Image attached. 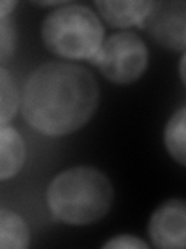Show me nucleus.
<instances>
[{"label": "nucleus", "mask_w": 186, "mask_h": 249, "mask_svg": "<svg viewBox=\"0 0 186 249\" xmlns=\"http://www.w3.org/2000/svg\"><path fill=\"white\" fill-rule=\"evenodd\" d=\"M27 146L13 126H0V182L16 178L25 165Z\"/></svg>", "instance_id": "nucleus-8"}, {"label": "nucleus", "mask_w": 186, "mask_h": 249, "mask_svg": "<svg viewBox=\"0 0 186 249\" xmlns=\"http://www.w3.org/2000/svg\"><path fill=\"white\" fill-rule=\"evenodd\" d=\"M20 107L17 83L10 70L0 66V126L10 123Z\"/></svg>", "instance_id": "nucleus-11"}, {"label": "nucleus", "mask_w": 186, "mask_h": 249, "mask_svg": "<svg viewBox=\"0 0 186 249\" xmlns=\"http://www.w3.org/2000/svg\"><path fill=\"white\" fill-rule=\"evenodd\" d=\"M16 6H17V2H3V0H0V20L8 19V16L14 11Z\"/></svg>", "instance_id": "nucleus-14"}, {"label": "nucleus", "mask_w": 186, "mask_h": 249, "mask_svg": "<svg viewBox=\"0 0 186 249\" xmlns=\"http://www.w3.org/2000/svg\"><path fill=\"white\" fill-rule=\"evenodd\" d=\"M48 213L68 226H87L104 218L113 204V185L101 170L78 165L62 170L45 192Z\"/></svg>", "instance_id": "nucleus-2"}, {"label": "nucleus", "mask_w": 186, "mask_h": 249, "mask_svg": "<svg viewBox=\"0 0 186 249\" xmlns=\"http://www.w3.org/2000/svg\"><path fill=\"white\" fill-rule=\"evenodd\" d=\"M147 233L158 249H183L186 246V204L182 198H170L154 210Z\"/></svg>", "instance_id": "nucleus-6"}, {"label": "nucleus", "mask_w": 186, "mask_h": 249, "mask_svg": "<svg viewBox=\"0 0 186 249\" xmlns=\"http://www.w3.org/2000/svg\"><path fill=\"white\" fill-rule=\"evenodd\" d=\"M30 245L28 223L13 210L0 209V249H25Z\"/></svg>", "instance_id": "nucleus-9"}, {"label": "nucleus", "mask_w": 186, "mask_h": 249, "mask_svg": "<svg viewBox=\"0 0 186 249\" xmlns=\"http://www.w3.org/2000/svg\"><path fill=\"white\" fill-rule=\"evenodd\" d=\"M103 248L104 249H147L149 246L135 235L121 233V235H115L113 238L107 240L103 245Z\"/></svg>", "instance_id": "nucleus-13"}, {"label": "nucleus", "mask_w": 186, "mask_h": 249, "mask_svg": "<svg viewBox=\"0 0 186 249\" xmlns=\"http://www.w3.org/2000/svg\"><path fill=\"white\" fill-rule=\"evenodd\" d=\"M154 2H95L99 16L115 28L143 27Z\"/></svg>", "instance_id": "nucleus-7"}, {"label": "nucleus", "mask_w": 186, "mask_h": 249, "mask_svg": "<svg viewBox=\"0 0 186 249\" xmlns=\"http://www.w3.org/2000/svg\"><path fill=\"white\" fill-rule=\"evenodd\" d=\"M99 105V86L85 67L51 61L39 66L23 86L20 111L39 134L64 137L84 128Z\"/></svg>", "instance_id": "nucleus-1"}, {"label": "nucleus", "mask_w": 186, "mask_h": 249, "mask_svg": "<svg viewBox=\"0 0 186 249\" xmlns=\"http://www.w3.org/2000/svg\"><path fill=\"white\" fill-rule=\"evenodd\" d=\"M185 62H186V56L185 53H182V58H180V81L185 86L186 84V76H185Z\"/></svg>", "instance_id": "nucleus-15"}, {"label": "nucleus", "mask_w": 186, "mask_h": 249, "mask_svg": "<svg viewBox=\"0 0 186 249\" xmlns=\"http://www.w3.org/2000/svg\"><path fill=\"white\" fill-rule=\"evenodd\" d=\"M143 30L163 49L185 53L186 47V5L182 0L154 2Z\"/></svg>", "instance_id": "nucleus-5"}, {"label": "nucleus", "mask_w": 186, "mask_h": 249, "mask_svg": "<svg viewBox=\"0 0 186 249\" xmlns=\"http://www.w3.org/2000/svg\"><path fill=\"white\" fill-rule=\"evenodd\" d=\"M166 151L170 159L177 162L180 167L186 165V106H180V109L169 117V120L163 132Z\"/></svg>", "instance_id": "nucleus-10"}, {"label": "nucleus", "mask_w": 186, "mask_h": 249, "mask_svg": "<svg viewBox=\"0 0 186 249\" xmlns=\"http://www.w3.org/2000/svg\"><path fill=\"white\" fill-rule=\"evenodd\" d=\"M92 62L106 80L127 86L144 75L149 66V50L138 35L118 31L104 39Z\"/></svg>", "instance_id": "nucleus-4"}, {"label": "nucleus", "mask_w": 186, "mask_h": 249, "mask_svg": "<svg viewBox=\"0 0 186 249\" xmlns=\"http://www.w3.org/2000/svg\"><path fill=\"white\" fill-rule=\"evenodd\" d=\"M41 37L51 54L67 61H92L104 41V27L92 8L65 2L45 16Z\"/></svg>", "instance_id": "nucleus-3"}, {"label": "nucleus", "mask_w": 186, "mask_h": 249, "mask_svg": "<svg viewBox=\"0 0 186 249\" xmlns=\"http://www.w3.org/2000/svg\"><path fill=\"white\" fill-rule=\"evenodd\" d=\"M16 28L10 19L0 20V62L10 59L16 50Z\"/></svg>", "instance_id": "nucleus-12"}]
</instances>
